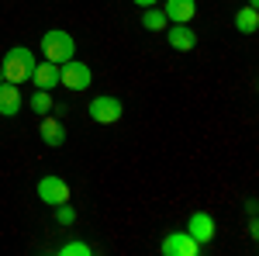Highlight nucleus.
Returning <instances> with one entry per match:
<instances>
[{"instance_id":"obj_6","label":"nucleus","mask_w":259,"mask_h":256,"mask_svg":"<svg viewBox=\"0 0 259 256\" xmlns=\"http://www.w3.org/2000/svg\"><path fill=\"white\" fill-rule=\"evenodd\" d=\"M38 197L45 201V204H66L69 201V184L62 177H41L38 180Z\"/></svg>"},{"instance_id":"obj_1","label":"nucleus","mask_w":259,"mask_h":256,"mask_svg":"<svg viewBox=\"0 0 259 256\" xmlns=\"http://www.w3.org/2000/svg\"><path fill=\"white\" fill-rule=\"evenodd\" d=\"M31 69H35V56H31V49H24V45H14V49H7V56L0 62V73L7 83H24V80H31Z\"/></svg>"},{"instance_id":"obj_15","label":"nucleus","mask_w":259,"mask_h":256,"mask_svg":"<svg viewBox=\"0 0 259 256\" xmlns=\"http://www.w3.org/2000/svg\"><path fill=\"white\" fill-rule=\"evenodd\" d=\"M31 111H35V115H49V111H52V97H49V90H38V94L31 97Z\"/></svg>"},{"instance_id":"obj_16","label":"nucleus","mask_w":259,"mask_h":256,"mask_svg":"<svg viewBox=\"0 0 259 256\" xmlns=\"http://www.w3.org/2000/svg\"><path fill=\"white\" fill-rule=\"evenodd\" d=\"M59 253H62V256H90L94 249H90L87 242H66V246H62Z\"/></svg>"},{"instance_id":"obj_17","label":"nucleus","mask_w":259,"mask_h":256,"mask_svg":"<svg viewBox=\"0 0 259 256\" xmlns=\"http://www.w3.org/2000/svg\"><path fill=\"white\" fill-rule=\"evenodd\" d=\"M56 218H59L62 225H69V222H73V218H76V211H73V208H69V204H56Z\"/></svg>"},{"instance_id":"obj_4","label":"nucleus","mask_w":259,"mask_h":256,"mask_svg":"<svg viewBox=\"0 0 259 256\" xmlns=\"http://www.w3.org/2000/svg\"><path fill=\"white\" fill-rule=\"evenodd\" d=\"M121 111H124V107H121L118 97H107V94H104V97L90 100V118L100 121V125H114V121H121Z\"/></svg>"},{"instance_id":"obj_13","label":"nucleus","mask_w":259,"mask_h":256,"mask_svg":"<svg viewBox=\"0 0 259 256\" xmlns=\"http://www.w3.org/2000/svg\"><path fill=\"white\" fill-rule=\"evenodd\" d=\"M235 28H239L242 35H252L259 28V11L256 7H242L239 14H235Z\"/></svg>"},{"instance_id":"obj_8","label":"nucleus","mask_w":259,"mask_h":256,"mask_svg":"<svg viewBox=\"0 0 259 256\" xmlns=\"http://www.w3.org/2000/svg\"><path fill=\"white\" fill-rule=\"evenodd\" d=\"M162 14H166V21H173V24H190L194 14H197V0H166Z\"/></svg>"},{"instance_id":"obj_19","label":"nucleus","mask_w":259,"mask_h":256,"mask_svg":"<svg viewBox=\"0 0 259 256\" xmlns=\"http://www.w3.org/2000/svg\"><path fill=\"white\" fill-rule=\"evenodd\" d=\"M0 83H4V73H0Z\"/></svg>"},{"instance_id":"obj_18","label":"nucleus","mask_w":259,"mask_h":256,"mask_svg":"<svg viewBox=\"0 0 259 256\" xmlns=\"http://www.w3.org/2000/svg\"><path fill=\"white\" fill-rule=\"evenodd\" d=\"M139 7H156V0H135Z\"/></svg>"},{"instance_id":"obj_9","label":"nucleus","mask_w":259,"mask_h":256,"mask_svg":"<svg viewBox=\"0 0 259 256\" xmlns=\"http://www.w3.org/2000/svg\"><path fill=\"white\" fill-rule=\"evenodd\" d=\"M31 83L38 87V90H52L56 83H59V62H35V69H31Z\"/></svg>"},{"instance_id":"obj_5","label":"nucleus","mask_w":259,"mask_h":256,"mask_svg":"<svg viewBox=\"0 0 259 256\" xmlns=\"http://www.w3.org/2000/svg\"><path fill=\"white\" fill-rule=\"evenodd\" d=\"M162 253L166 256H197L200 242H194L190 232H169V236L162 239Z\"/></svg>"},{"instance_id":"obj_11","label":"nucleus","mask_w":259,"mask_h":256,"mask_svg":"<svg viewBox=\"0 0 259 256\" xmlns=\"http://www.w3.org/2000/svg\"><path fill=\"white\" fill-rule=\"evenodd\" d=\"M169 45H173L177 52H190V49L197 45V35L190 31V24H173V28H169Z\"/></svg>"},{"instance_id":"obj_14","label":"nucleus","mask_w":259,"mask_h":256,"mask_svg":"<svg viewBox=\"0 0 259 256\" xmlns=\"http://www.w3.org/2000/svg\"><path fill=\"white\" fill-rule=\"evenodd\" d=\"M142 28L162 31V28H166V14H162V11H145V14H142Z\"/></svg>"},{"instance_id":"obj_3","label":"nucleus","mask_w":259,"mask_h":256,"mask_svg":"<svg viewBox=\"0 0 259 256\" xmlns=\"http://www.w3.org/2000/svg\"><path fill=\"white\" fill-rule=\"evenodd\" d=\"M90 80H94V73H90V66H87V62L66 59L59 66V83H62V87H69V90H87V87H90Z\"/></svg>"},{"instance_id":"obj_12","label":"nucleus","mask_w":259,"mask_h":256,"mask_svg":"<svg viewBox=\"0 0 259 256\" xmlns=\"http://www.w3.org/2000/svg\"><path fill=\"white\" fill-rule=\"evenodd\" d=\"M38 135L45 138V145H62V142H66V128H62L59 121H52V118H49V115H41Z\"/></svg>"},{"instance_id":"obj_10","label":"nucleus","mask_w":259,"mask_h":256,"mask_svg":"<svg viewBox=\"0 0 259 256\" xmlns=\"http://www.w3.org/2000/svg\"><path fill=\"white\" fill-rule=\"evenodd\" d=\"M21 111V90L18 83H0V115H18Z\"/></svg>"},{"instance_id":"obj_7","label":"nucleus","mask_w":259,"mask_h":256,"mask_svg":"<svg viewBox=\"0 0 259 256\" xmlns=\"http://www.w3.org/2000/svg\"><path fill=\"white\" fill-rule=\"evenodd\" d=\"M187 232L194 236V242H211L214 239V218L207 215V211H194L190 215V222H187Z\"/></svg>"},{"instance_id":"obj_2","label":"nucleus","mask_w":259,"mask_h":256,"mask_svg":"<svg viewBox=\"0 0 259 256\" xmlns=\"http://www.w3.org/2000/svg\"><path fill=\"white\" fill-rule=\"evenodd\" d=\"M73 52H76V42H73V35L69 31H45L41 35V56L49 62H66V59H73Z\"/></svg>"}]
</instances>
